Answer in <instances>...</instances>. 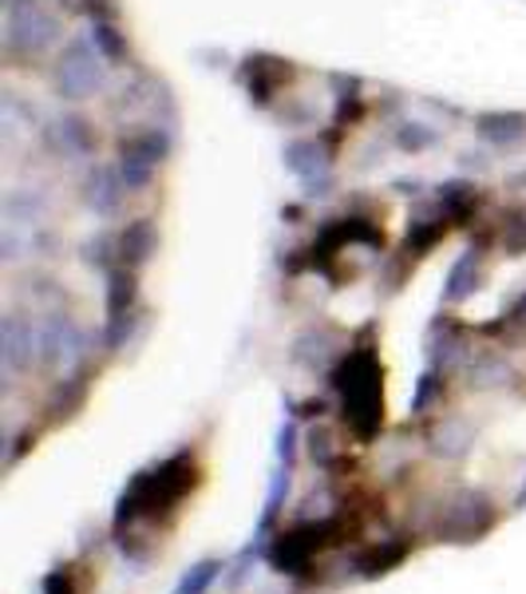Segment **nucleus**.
Returning <instances> with one entry per match:
<instances>
[{
    "label": "nucleus",
    "mask_w": 526,
    "mask_h": 594,
    "mask_svg": "<svg viewBox=\"0 0 526 594\" xmlns=\"http://www.w3.org/2000/svg\"><path fill=\"white\" fill-rule=\"evenodd\" d=\"M202 483V463L190 448L162 456L150 468L135 472V480L123 488L112 515V535L123 548V555H143V543H155L167 535L179 515L187 511V500Z\"/></svg>",
    "instance_id": "1"
},
{
    "label": "nucleus",
    "mask_w": 526,
    "mask_h": 594,
    "mask_svg": "<svg viewBox=\"0 0 526 594\" xmlns=\"http://www.w3.org/2000/svg\"><path fill=\"white\" fill-rule=\"evenodd\" d=\"M380 377L385 373H380V361L372 350H353L333 373V388L340 393L345 420L360 440H372L385 425V385H380Z\"/></svg>",
    "instance_id": "2"
},
{
    "label": "nucleus",
    "mask_w": 526,
    "mask_h": 594,
    "mask_svg": "<svg viewBox=\"0 0 526 594\" xmlns=\"http://www.w3.org/2000/svg\"><path fill=\"white\" fill-rule=\"evenodd\" d=\"M353 531H357V523H353L348 511H329V515L320 519H301L293 528L277 531V539L265 548V563L273 571H282V575H305L320 559V551H329L333 543L348 539Z\"/></svg>",
    "instance_id": "3"
},
{
    "label": "nucleus",
    "mask_w": 526,
    "mask_h": 594,
    "mask_svg": "<svg viewBox=\"0 0 526 594\" xmlns=\"http://www.w3.org/2000/svg\"><path fill=\"white\" fill-rule=\"evenodd\" d=\"M60 40V20L40 0L4 4V52L9 56H44Z\"/></svg>",
    "instance_id": "4"
},
{
    "label": "nucleus",
    "mask_w": 526,
    "mask_h": 594,
    "mask_svg": "<svg viewBox=\"0 0 526 594\" xmlns=\"http://www.w3.org/2000/svg\"><path fill=\"white\" fill-rule=\"evenodd\" d=\"M52 87L60 100H72V104L92 100L104 87V52L87 44L84 37H72L60 48V60L52 67Z\"/></svg>",
    "instance_id": "5"
},
{
    "label": "nucleus",
    "mask_w": 526,
    "mask_h": 594,
    "mask_svg": "<svg viewBox=\"0 0 526 594\" xmlns=\"http://www.w3.org/2000/svg\"><path fill=\"white\" fill-rule=\"evenodd\" d=\"M495 523H498L495 503H491L487 496H480V491H467V496H460L451 508H443L440 535L451 539V543H475V539L487 535Z\"/></svg>",
    "instance_id": "6"
},
{
    "label": "nucleus",
    "mask_w": 526,
    "mask_h": 594,
    "mask_svg": "<svg viewBox=\"0 0 526 594\" xmlns=\"http://www.w3.org/2000/svg\"><path fill=\"white\" fill-rule=\"evenodd\" d=\"M162 155H167V143L159 139V132H143L132 135V139L119 143V170H123V183L127 190H143L150 179H155V170H159Z\"/></svg>",
    "instance_id": "7"
},
{
    "label": "nucleus",
    "mask_w": 526,
    "mask_h": 594,
    "mask_svg": "<svg viewBox=\"0 0 526 594\" xmlns=\"http://www.w3.org/2000/svg\"><path fill=\"white\" fill-rule=\"evenodd\" d=\"M84 353V333L75 330V321L64 313H52V317L36 321V357L44 365H72Z\"/></svg>",
    "instance_id": "8"
},
{
    "label": "nucleus",
    "mask_w": 526,
    "mask_h": 594,
    "mask_svg": "<svg viewBox=\"0 0 526 594\" xmlns=\"http://www.w3.org/2000/svg\"><path fill=\"white\" fill-rule=\"evenodd\" d=\"M123 195H127V183H123V170L112 167V163H92L80 183V198L84 207L92 210L95 218H112L119 215Z\"/></svg>",
    "instance_id": "9"
},
{
    "label": "nucleus",
    "mask_w": 526,
    "mask_h": 594,
    "mask_svg": "<svg viewBox=\"0 0 526 594\" xmlns=\"http://www.w3.org/2000/svg\"><path fill=\"white\" fill-rule=\"evenodd\" d=\"M44 147L56 159H87L95 147V132L87 127V119H80V115H64V119H56L52 127H44Z\"/></svg>",
    "instance_id": "10"
},
{
    "label": "nucleus",
    "mask_w": 526,
    "mask_h": 594,
    "mask_svg": "<svg viewBox=\"0 0 526 594\" xmlns=\"http://www.w3.org/2000/svg\"><path fill=\"white\" fill-rule=\"evenodd\" d=\"M48 215V195L40 187H17L4 198V227L40 230Z\"/></svg>",
    "instance_id": "11"
},
{
    "label": "nucleus",
    "mask_w": 526,
    "mask_h": 594,
    "mask_svg": "<svg viewBox=\"0 0 526 594\" xmlns=\"http://www.w3.org/2000/svg\"><path fill=\"white\" fill-rule=\"evenodd\" d=\"M408 555H412V543H408V539H380V543L360 551V555L353 559V566H357L360 579H380V575H388V571H396Z\"/></svg>",
    "instance_id": "12"
},
{
    "label": "nucleus",
    "mask_w": 526,
    "mask_h": 594,
    "mask_svg": "<svg viewBox=\"0 0 526 594\" xmlns=\"http://www.w3.org/2000/svg\"><path fill=\"white\" fill-rule=\"evenodd\" d=\"M150 254H155V230H150L147 218H135L119 235V258L127 270H135V265H143Z\"/></svg>",
    "instance_id": "13"
},
{
    "label": "nucleus",
    "mask_w": 526,
    "mask_h": 594,
    "mask_svg": "<svg viewBox=\"0 0 526 594\" xmlns=\"http://www.w3.org/2000/svg\"><path fill=\"white\" fill-rule=\"evenodd\" d=\"M285 167H290L297 179L313 183L317 175L329 170V159H325V152H320L313 139H301V143H290V152H285Z\"/></svg>",
    "instance_id": "14"
},
{
    "label": "nucleus",
    "mask_w": 526,
    "mask_h": 594,
    "mask_svg": "<svg viewBox=\"0 0 526 594\" xmlns=\"http://www.w3.org/2000/svg\"><path fill=\"white\" fill-rule=\"evenodd\" d=\"M480 135L507 147V143H518L526 135V119L523 115H480Z\"/></svg>",
    "instance_id": "15"
},
{
    "label": "nucleus",
    "mask_w": 526,
    "mask_h": 594,
    "mask_svg": "<svg viewBox=\"0 0 526 594\" xmlns=\"http://www.w3.org/2000/svg\"><path fill=\"white\" fill-rule=\"evenodd\" d=\"M475 278H480V270H475V254H463L460 262L451 265L448 290H443V298H448V302H463V298L475 290Z\"/></svg>",
    "instance_id": "16"
},
{
    "label": "nucleus",
    "mask_w": 526,
    "mask_h": 594,
    "mask_svg": "<svg viewBox=\"0 0 526 594\" xmlns=\"http://www.w3.org/2000/svg\"><path fill=\"white\" fill-rule=\"evenodd\" d=\"M32 127H36V112L20 104L17 92H4V135H9V139H17V135L32 132Z\"/></svg>",
    "instance_id": "17"
},
{
    "label": "nucleus",
    "mask_w": 526,
    "mask_h": 594,
    "mask_svg": "<svg viewBox=\"0 0 526 594\" xmlns=\"http://www.w3.org/2000/svg\"><path fill=\"white\" fill-rule=\"evenodd\" d=\"M218 575H222V563H218V559H202V563L175 586V594H207L210 586L218 583Z\"/></svg>",
    "instance_id": "18"
},
{
    "label": "nucleus",
    "mask_w": 526,
    "mask_h": 594,
    "mask_svg": "<svg viewBox=\"0 0 526 594\" xmlns=\"http://www.w3.org/2000/svg\"><path fill=\"white\" fill-rule=\"evenodd\" d=\"M40 594H84V579H80L75 563L56 566V571H52V575L40 583Z\"/></svg>",
    "instance_id": "19"
},
{
    "label": "nucleus",
    "mask_w": 526,
    "mask_h": 594,
    "mask_svg": "<svg viewBox=\"0 0 526 594\" xmlns=\"http://www.w3.org/2000/svg\"><path fill=\"white\" fill-rule=\"evenodd\" d=\"M507 321H526V293L515 302V310H511V317Z\"/></svg>",
    "instance_id": "20"
},
{
    "label": "nucleus",
    "mask_w": 526,
    "mask_h": 594,
    "mask_svg": "<svg viewBox=\"0 0 526 594\" xmlns=\"http://www.w3.org/2000/svg\"><path fill=\"white\" fill-rule=\"evenodd\" d=\"M515 503H518V508H526V488H523V496H518V500H515Z\"/></svg>",
    "instance_id": "21"
}]
</instances>
